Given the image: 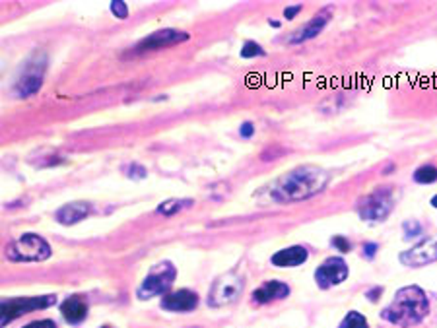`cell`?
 I'll return each instance as SVG.
<instances>
[{
	"label": "cell",
	"mask_w": 437,
	"mask_h": 328,
	"mask_svg": "<svg viewBox=\"0 0 437 328\" xmlns=\"http://www.w3.org/2000/svg\"><path fill=\"white\" fill-rule=\"evenodd\" d=\"M331 183V173L317 165H302L288 171L269 187V198L278 204L305 201Z\"/></svg>",
	"instance_id": "1"
},
{
	"label": "cell",
	"mask_w": 437,
	"mask_h": 328,
	"mask_svg": "<svg viewBox=\"0 0 437 328\" xmlns=\"http://www.w3.org/2000/svg\"><path fill=\"white\" fill-rule=\"evenodd\" d=\"M428 311L429 303L426 294L418 286H408V288L398 289L393 303L383 309L381 317L389 320L390 324L410 328L420 324L421 320L426 319Z\"/></svg>",
	"instance_id": "2"
},
{
	"label": "cell",
	"mask_w": 437,
	"mask_h": 328,
	"mask_svg": "<svg viewBox=\"0 0 437 328\" xmlns=\"http://www.w3.org/2000/svg\"><path fill=\"white\" fill-rule=\"evenodd\" d=\"M6 256L16 263H39L51 256V245L35 233H24L20 239L8 243Z\"/></svg>",
	"instance_id": "3"
},
{
	"label": "cell",
	"mask_w": 437,
	"mask_h": 328,
	"mask_svg": "<svg viewBox=\"0 0 437 328\" xmlns=\"http://www.w3.org/2000/svg\"><path fill=\"white\" fill-rule=\"evenodd\" d=\"M395 206V192L390 187H377L374 192L366 194L358 202V214L366 222H383L387 220Z\"/></svg>",
	"instance_id": "4"
},
{
	"label": "cell",
	"mask_w": 437,
	"mask_h": 328,
	"mask_svg": "<svg viewBox=\"0 0 437 328\" xmlns=\"http://www.w3.org/2000/svg\"><path fill=\"white\" fill-rule=\"evenodd\" d=\"M177 270L171 263H159L152 268L136 291L138 299H152L156 296H166L173 284Z\"/></svg>",
	"instance_id": "5"
},
{
	"label": "cell",
	"mask_w": 437,
	"mask_h": 328,
	"mask_svg": "<svg viewBox=\"0 0 437 328\" xmlns=\"http://www.w3.org/2000/svg\"><path fill=\"white\" fill-rule=\"evenodd\" d=\"M243 291V278L238 272H226L212 284V289L208 294V305L210 307H223L233 303Z\"/></svg>",
	"instance_id": "6"
},
{
	"label": "cell",
	"mask_w": 437,
	"mask_h": 328,
	"mask_svg": "<svg viewBox=\"0 0 437 328\" xmlns=\"http://www.w3.org/2000/svg\"><path fill=\"white\" fill-rule=\"evenodd\" d=\"M47 68V56L43 53H37L32 56L30 63H25L24 70L20 74L16 84V94L20 97H30L33 94H37L43 84V74Z\"/></svg>",
	"instance_id": "7"
},
{
	"label": "cell",
	"mask_w": 437,
	"mask_h": 328,
	"mask_svg": "<svg viewBox=\"0 0 437 328\" xmlns=\"http://www.w3.org/2000/svg\"><path fill=\"white\" fill-rule=\"evenodd\" d=\"M56 303L55 296H39V297H18V299H8L2 303V327H6L10 320L16 317H22L25 313H32L35 309H47L51 305Z\"/></svg>",
	"instance_id": "8"
},
{
	"label": "cell",
	"mask_w": 437,
	"mask_h": 328,
	"mask_svg": "<svg viewBox=\"0 0 437 328\" xmlns=\"http://www.w3.org/2000/svg\"><path fill=\"white\" fill-rule=\"evenodd\" d=\"M346 278H348V265L342 260L340 256L326 258L325 263L317 268V272H315V280H317L319 288L323 289L338 286Z\"/></svg>",
	"instance_id": "9"
},
{
	"label": "cell",
	"mask_w": 437,
	"mask_h": 328,
	"mask_svg": "<svg viewBox=\"0 0 437 328\" xmlns=\"http://www.w3.org/2000/svg\"><path fill=\"white\" fill-rule=\"evenodd\" d=\"M437 260V235H431L428 239L420 241L416 247L400 255V263L410 268L426 266Z\"/></svg>",
	"instance_id": "10"
},
{
	"label": "cell",
	"mask_w": 437,
	"mask_h": 328,
	"mask_svg": "<svg viewBox=\"0 0 437 328\" xmlns=\"http://www.w3.org/2000/svg\"><path fill=\"white\" fill-rule=\"evenodd\" d=\"M189 39V33L179 32V30H159L148 37H144L140 43H136L135 53H148V51H158V49L171 47L177 43H183Z\"/></svg>",
	"instance_id": "11"
},
{
	"label": "cell",
	"mask_w": 437,
	"mask_h": 328,
	"mask_svg": "<svg viewBox=\"0 0 437 328\" xmlns=\"http://www.w3.org/2000/svg\"><path fill=\"white\" fill-rule=\"evenodd\" d=\"M199 296L191 289H177L173 294H166L161 299V307L171 313H189L197 309Z\"/></svg>",
	"instance_id": "12"
},
{
	"label": "cell",
	"mask_w": 437,
	"mask_h": 328,
	"mask_svg": "<svg viewBox=\"0 0 437 328\" xmlns=\"http://www.w3.org/2000/svg\"><path fill=\"white\" fill-rule=\"evenodd\" d=\"M290 294V288H288L284 282L280 280H271L264 282L261 288L254 289L253 299L254 303H271V301H276V299H284Z\"/></svg>",
	"instance_id": "13"
},
{
	"label": "cell",
	"mask_w": 437,
	"mask_h": 328,
	"mask_svg": "<svg viewBox=\"0 0 437 328\" xmlns=\"http://www.w3.org/2000/svg\"><path fill=\"white\" fill-rule=\"evenodd\" d=\"M328 20H331V12H328V10H323L321 14H317L313 20H309L307 24L303 25L300 32H294V35L290 37V43H303V41L317 37L319 33L325 30V25L328 24Z\"/></svg>",
	"instance_id": "14"
},
{
	"label": "cell",
	"mask_w": 437,
	"mask_h": 328,
	"mask_svg": "<svg viewBox=\"0 0 437 328\" xmlns=\"http://www.w3.org/2000/svg\"><path fill=\"white\" fill-rule=\"evenodd\" d=\"M90 212H92V206L87 202H70L56 210V220L64 225L78 224L80 220L90 216Z\"/></svg>",
	"instance_id": "15"
},
{
	"label": "cell",
	"mask_w": 437,
	"mask_h": 328,
	"mask_svg": "<svg viewBox=\"0 0 437 328\" xmlns=\"http://www.w3.org/2000/svg\"><path fill=\"white\" fill-rule=\"evenodd\" d=\"M307 260V251L303 247H288L272 255V265L278 268H295Z\"/></svg>",
	"instance_id": "16"
},
{
	"label": "cell",
	"mask_w": 437,
	"mask_h": 328,
	"mask_svg": "<svg viewBox=\"0 0 437 328\" xmlns=\"http://www.w3.org/2000/svg\"><path fill=\"white\" fill-rule=\"evenodd\" d=\"M61 311H63V317L70 324H78L82 320L86 319L87 315V305L84 299H80L78 296L68 297L63 305H61Z\"/></svg>",
	"instance_id": "17"
},
{
	"label": "cell",
	"mask_w": 437,
	"mask_h": 328,
	"mask_svg": "<svg viewBox=\"0 0 437 328\" xmlns=\"http://www.w3.org/2000/svg\"><path fill=\"white\" fill-rule=\"evenodd\" d=\"M414 181L420 184H431L437 181V168L436 165H421L414 173Z\"/></svg>",
	"instance_id": "18"
},
{
	"label": "cell",
	"mask_w": 437,
	"mask_h": 328,
	"mask_svg": "<svg viewBox=\"0 0 437 328\" xmlns=\"http://www.w3.org/2000/svg\"><path fill=\"white\" fill-rule=\"evenodd\" d=\"M340 328H369V324L364 315H359L358 311H350L340 322Z\"/></svg>",
	"instance_id": "19"
},
{
	"label": "cell",
	"mask_w": 437,
	"mask_h": 328,
	"mask_svg": "<svg viewBox=\"0 0 437 328\" xmlns=\"http://www.w3.org/2000/svg\"><path fill=\"white\" fill-rule=\"evenodd\" d=\"M191 204L192 201H167L159 206L158 212L164 214V216H171V214H177L179 210L187 208V206H191Z\"/></svg>",
	"instance_id": "20"
},
{
	"label": "cell",
	"mask_w": 437,
	"mask_h": 328,
	"mask_svg": "<svg viewBox=\"0 0 437 328\" xmlns=\"http://www.w3.org/2000/svg\"><path fill=\"white\" fill-rule=\"evenodd\" d=\"M264 49L259 45V43H254V41H247L243 49H241V56L243 58H253V56H264Z\"/></svg>",
	"instance_id": "21"
},
{
	"label": "cell",
	"mask_w": 437,
	"mask_h": 328,
	"mask_svg": "<svg viewBox=\"0 0 437 328\" xmlns=\"http://www.w3.org/2000/svg\"><path fill=\"white\" fill-rule=\"evenodd\" d=\"M405 232H406V237H418V235L421 233V225L418 224V222L410 220V222H406L405 224Z\"/></svg>",
	"instance_id": "22"
},
{
	"label": "cell",
	"mask_w": 437,
	"mask_h": 328,
	"mask_svg": "<svg viewBox=\"0 0 437 328\" xmlns=\"http://www.w3.org/2000/svg\"><path fill=\"white\" fill-rule=\"evenodd\" d=\"M111 12L117 18H121V20H123V18H127V14H128L127 6H125L123 2H113V4H111Z\"/></svg>",
	"instance_id": "23"
},
{
	"label": "cell",
	"mask_w": 437,
	"mask_h": 328,
	"mask_svg": "<svg viewBox=\"0 0 437 328\" xmlns=\"http://www.w3.org/2000/svg\"><path fill=\"white\" fill-rule=\"evenodd\" d=\"M333 245L336 248H338V251H342V253H348V251H350V241L344 239L342 235H336V237H334Z\"/></svg>",
	"instance_id": "24"
},
{
	"label": "cell",
	"mask_w": 437,
	"mask_h": 328,
	"mask_svg": "<svg viewBox=\"0 0 437 328\" xmlns=\"http://www.w3.org/2000/svg\"><path fill=\"white\" fill-rule=\"evenodd\" d=\"M24 328H56V324L53 322V320L45 319V320H35V322H30V324Z\"/></svg>",
	"instance_id": "25"
},
{
	"label": "cell",
	"mask_w": 437,
	"mask_h": 328,
	"mask_svg": "<svg viewBox=\"0 0 437 328\" xmlns=\"http://www.w3.org/2000/svg\"><path fill=\"white\" fill-rule=\"evenodd\" d=\"M253 132H254V127L251 125V122H243V125H241V128H239V134H241L243 138L253 137Z\"/></svg>",
	"instance_id": "26"
},
{
	"label": "cell",
	"mask_w": 437,
	"mask_h": 328,
	"mask_svg": "<svg viewBox=\"0 0 437 328\" xmlns=\"http://www.w3.org/2000/svg\"><path fill=\"white\" fill-rule=\"evenodd\" d=\"M377 248L379 247H377L375 243H366V245H364V256H366V258H374Z\"/></svg>",
	"instance_id": "27"
},
{
	"label": "cell",
	"mask_w": 437,
	"mask_h": 328,
	"mask_svg": "<svg viewBox=\"0 0 437 328\" xmlns=\"http://www.w3.org/2000/svg\"><path fill=\"white\" fill-rule=\"evenodd\" d=\"M302 12V6H290V8H286V12H284V18L286 20H294V16H297Z\"/></svg>",
	"instance_id": "28"
},
{
	"label": "cell",
	"mask_w": 437,
	"mask_h": 328,
	"mask_svg": "<svg viewBox=\"0 0 437 328\" xmlns=\"http://www.w3.org/2000/svg\"><path fill=\"white\" fill-rule=\"evenodd\" d=\"M431 206H433V208H437V196H433V198H431Z\"/></svg>",
	"instance_id": "29"
},
{
	"label": "cell",
	"mask_w": 437,
	"mask_h": 328,
	"mask_svg": "<svg viewBox=\"0 0 437 328\" xmlns=\"http://www.w3.org/2000/svg\"><path fill=\"white\" fill-rule=\"evenodd\" d=\"M104 328H111V327H104Z\"/></svg>",
	"instance_id": "30"
}]
</instances>
